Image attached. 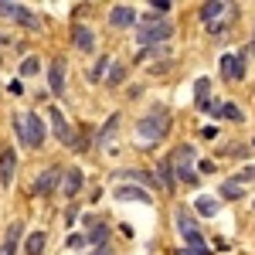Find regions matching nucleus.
Listing matches in <instances>:
<instances>
[{
    "label": "nucleus",
    "instance_id": "f257e3e1",
    "mask_svg": "<svg viewBox=\"0 0 255 255\" xmlns=\"http://www.w3.org/2000/svg\"><path fill=\"white\" fill-rule=\"evenodd\" d=\"M167 129H170V116H167V109H153V113H146V116L136 123V133L143 139V146H150V143H157V139L167 136Z\"/></svg>",
    "mask_w": 255,
    "mask_h": 255
},
{
    "label": "nucleus",
    "instance_id": "f03ea898",
    "mask_svg": "<svg viewBox=\"0 0 255 255\" xmlns=\"http://www.w3.org/2000/svg\"><path fill=\"white\" fill-rule=\"evenodd\" d=\"M174 221H177V232L184 235V245H187L191 252H197V255H211V252H208V245H204V238H201V232H197L194 215H191L187 208H177V211H174Z\"/></svg>",
    "mask_w": 255,
    "mask_h": 255
},
{
    "label": "nucleus",
    "instance_id": "7ed1b4c3",
    "mask_svg": "<svg viewBox=\"0 0 255 255\" xmlns=\"http://www.w3.org/2000/svg\"><path fill=\"white\" fill-rule=\"evenodd\" d=\"M14 133L20 136V143L41 146L44 143V123H41L38 113H24V116H14Z\"/></svg>",
    "mask_w": 255,
    "mask_h": 255
},
{
    "label": "nucleus",
    "instance_id": "20e7f679",
    "mask_svg": "<svg viewBox=\"0 0 255 255\" xmlns=\"http://www.w3.org/2000/svg\"><path fill=\"white\" fill-rule=\"evenodd\" d=\"M170 34H174V27L153 14V17L139 20V34H136V38H139V44H160V41H167Z\"/></svg>",
    "mask_w": 255,
    "mask_h": 255
},
{
    "label": "nucleus",
    "instance_id": "39448f33",
    "mask_svg": "<svg viewBox=\"0 0 255 255\" xmlns=\"http://www.w3.org/2000/svg\"><path fill=\"white\" fill-rule=\"evenodd\" d=\"M170 167H174L177 180L194 184V180H197V174H194V146H180L174 157H170Z\"/></svg>",
    "mask_w": 255,
    "mask_h": 255
},
{
    "label": "nucleus",
    "instance_id": "423d86ee",
    "mask_svg": "<svg viewBox=\"0 0 255 255\" xmlns=\"http://www.w3.org/2000/svg\"><path fill=\"white\" fill-rule=\"evenodd\" d=\"M61 174H65V170H61L58 163L44 167V170L38 174V184H34V194H38V197H48L51 191H55V187H58V177H61Z\"/></svg>",
    "mask_w": 255,
    "mask_h": 255
},
{
    "label": "nucleus",
    "instance_id": "0eeeda50",
    "mask_svg": "<svg viewBox=\"0 0 255 255\" xmlns=\"http://www.w3.org/2000/svg\"><path fill=\"white\" fill-rule=\"evenodd\" d=\"M221 75H225L228 82H242V79H245V55L228 51V55L221 58Z\"/></svg>",
    "mask_w": 255,
    "mask_h": 255
},
{
    "label": "nucleus",
    "instance_id": "6e6552de",
    "mask_svg": "<svg viewBox=\"0 0 255 255\" xmlns=\"http://www.w3.org/2000/svg\"><path fill=\"white\" fill-rule=\"evenodd\" d=\"M0 17H10V20H17V24H24V27H38V17L27 14L20 3H10V0H0Z\"/></svg>",
    "mask_w": 255,
    "mask_h": 255
},
{
    "label": "nucleus",
    "instance_id": "1a4fd4ad",
    "mask_svg": "<svg viewBox=\"0 0 255 255\" xmlns=\"http://www.w3.org/2000/svg\"><path fill=\"white\" fill-rule=\"evenodd\" d=\"M48 119H51V133H55V139L65 143V146H75V136H72L68 123H65V116H61V109H48Z\"/></svg>",
    "mask_w": 255,
    "mask_h": 255
},
{
    "label": "nucleus",
    "instance_id": "9d476101",
    "mask_svg": "<svg viewBox=\"0 0 255 255\" xmlns=\"http://www.w3.org/2000/svg\"><path fill=\"white\" fill-rule=\"evenodd\" d=\"M14 174H17V153H14L10 146H3V150H0V184L10 187V184H14Z\"/></svg>",
    "mask_w": 255,
    "mask_h": 255
},
{
    "label": "nucleus",
    "instance_id": "9b49d317",
    "mask_svg": "<svg viewBox=\"0 0 255 255\" xmlns=\"http://www.w3.org/2000/svg\"><path fill=\"white\" fill-rule=\"evenodd\" d=\"M48 85H51V96H65V58H51V65H48Z\"/></svg>",
    "mask_w": 255,
    "mask_h": 255
},
{
    "label": "nucleus",
    "instance_id": "f8f14e48",
    "mask_svg": "<svg viewBox=\"0 0 255 255\" xmlns=\"http://www.w3.org/2000/svg\"><path fill=\"white\" fill-rule=\"evenodd\" d=\"M109 24L119 27V31H126V27H133V24H136V10H133V7H126V3H116V7L109 10Z\"/></svg>",
    "mask_w": 255,
    "mask_h": 255
},
{
    "label": "nucleus",
    "instance_id": "ddd939ff",
    "mask_svg": "<svg viewBox=\"0 0 255 255\" xmlns=\"http://www.w3.org/2000/svg\"><path fill=\"white\" fill-rule=\"evenodd\" d=\"M116 197H119V201H139V204H150V201H153L146 187H129V184L116 187Z\"/></svg>",
    "mask_w": 255,
    "mask_h": 255
},
{
    "label": "nucleus",
    "instance_id": "4468645a",
    "mask_svg": "<svg viewBox=\"0 0 255 255\" xmlns=\"http://www.w3.org/2000/svg\"><path fill=\"white\" fill-rule=\"evenodd\" d=\"M72 41H75V48H79V51H85V55L96 48V38H92V31H89L85 24H75V31H72Z\"/></svg>",
    "mask_w": 255,
    "mask_h": 255
},
{
    "label": "nucleus",
    "instance_id": "2eb2a0df",
    "mask_svg": "<svg viewBox=\"0 0 255 255\" xmlns=\"http://www.w3.org/2000/svg\"><path fill=\"white\" fill-rule=\"evenodd\" d=\"M82 180H85V177H82V170H65V184H61V194L65 197H75L82 191Z\"/></svg>",
    "mask_w": 255,
    "mask_h": 255
},
{
    "label": "nucleus",
    "instance_id": "dca6fc26",
    "mask_svg": "<svg viewBox=\"0 0 255 255\" xmlns=\"http://www.w3.org/2000/svg\"><path fill=\"white\" fill-rule=\"evenodd\" d=\"M17 238H20V221H14V225L7 228V238H3V245H0V255H17Z\"/></svg>",
    "mask_w": 255,
    "mask_h": 255
},
{
    "label": "nucleus",
    "instance_id": "f3484780",
    "mask_svg": "<svg viewBox=\"0 0 255 255\" xmlns=\"http://www.w3.org/2000/svg\"><path fill=\"white\" fill-rule=\"evenodd\" d=\"M44 245H48V235H44V232H31L27 242H24V252H27V255H41V252H44Z\"/></svg>",
    "mask_w": 255,
    "mask_h": 255
},
{
    "label": "nucleus",
    "instance_id": "a211bd4d",
    "mask_svg": "<svg viewBox=\"0 0 255 255\" xmlns=\"http://www.w3.org/2000/svg\"><path fill=\"white\" fill-rule=\"evenodd\" d=\"M170 170H174L170 160H160V163H157V180H160L163 191H174V177H170Z\"/></svg>",
    "mask_w": 255,
    "mask_h": 255
},
{
    "label": "nucleus",
    "instance_id": "6ab92c4d",
    "mask_svg": "<svg viewBox=\"0 0 255 255\" xmlns=\"http://www.w3.org/2000/svg\"><path fill=\"white\" fill-rule=\"evenodd\" d=\"M225 7H228V3H221V0L204 3V7H201V20H208V24H211L215 17H221V14H225Z\"/></svg>",
    "mask_w": 255,
    "mask_h": 255
},
{
    "label": "nucleus",
    "instance_id": "aec40b11",
    "mask_svg": "<svg viewBox=\"0 0 255 255\" xmlns=\"http://www.w3.org/2000/svg\"><path fill=\"white\" fill-rule=\"evenodd\" d=\"M221 197H228V201H238V197H245V187H242L238 180H225V184H221Z\"/></svg>",
    "mask_w": 255,
    "mask_h": 255
},
{
    "label": "nucleus",
    "instance_id": "412c9836",
    "mask_svg": "<svg viewBox=\"0 0 255 255\" xmlns=\"http://www.w3.org/2000/svg\"><path fill=\"white\" fill-rule=\"evenodd\" d=\"M106 235H109V228H106L102 221H92V228H89V242L102 249V242H106Z\"/></svg>",
    "mask_w": 255,
    "mask_h": 255
},
{
    "label": "nucleus",
    "instance_id": "4be33fe9",
    "mask_svg": "<svg viewBox=\"0 0 255 255\" xmlns=\"http://www.w3.org/2000/svg\"><path fill=\"white\" fill-rule=\"evenodd\" d=\"M197 211H201L204 218H215L218 215V201L215 197H197Z\"/></svg>",
    "mask_w": 255,
    "mask_h": 255
},
{
    "label": "nucleus",
    "instance_id": "5701e85b",
    "mask_svg": "<svg viewBox=\"0 0 255 255\" xmlns=\"http://www.w3.org/2000/svg\"><path fill=\"white\" fill-rule=\"evenodd\" d=\"M221 116H225V119H232V123H242V119H245V113L238 109L235 102H221Z\"/></svg>",
    "mask_w": 255,
    "mask_h": 255
},
{
    "label": "nucleus",
    "instance_id": "b1692460",
    "mask_svg": "<svg viewBox=\"0 0 255 255\" xmlns=\"http://www.w3.org/2000/svg\"><path fill=\"white\" fill-rule=\"evenodd\" d=\"M123 75H126V65L116 61V65H113V72H109V79H106V85H109V89H116L119 82H123Z\"/></svg>",
    "mask_w": 255,
    "mask_h": 255
},
{
    "label": "nucleus",
    "instance_id": "393cba45",
    "mask_svg": "<svg viewBox=\"0 0 255 255\" xmlns=\"http://www.w3.org/2000/svg\"><path fill=\"white\" fill-rule=\"evenodd\" d=\"M208 89H211V82L197 79V106H201V109H208Z\"/></svg>",
    "mask_w": 255,
    "mask_h": 255
},
{
    "label": "nucleus",
    "instance_id": "a878e982",
    "mask_svg": "<svg viewBox=\"0 0 255 255\" xmlns=\"http://www.w3.org/2000/svg\"><path fill=\"white\" fill-rule=\"evenodd\" d=\"M38 72H41V58H27L20 65V75H24V79H31V75H38Z\"/></svg>",
    "mask_w": 255,
    "mask_h": 255
},
{
    "label": "nucleus",
    "instance_id": "bb28decb",
    "mask_svg": "<svg viewBox=\"0 0 255 255\" xmlns=\"http://www.w3.org/2000/svg\"><path fill=\"white\" fill-rule=\"evenodd\" d=\"M150 7H153V14H167L170 10V0H153Z\"/></svg>",
    "mask_w": 255,
    "mask_h": 255
},
{
    "label": "nucleus",
    "instance_id": "cd10ccee",
    "mask_svg": "<svg viewBox=\"0 0 255 255\" xmlns=\"http://www.w3.org/2000/svg\"><path fill=\"white\" fill-rule=\"evenodd\" d=\"M65 245H68V249H82V245H85V235H68Z\"/></svg>",
    "mask_w": 255,
    "mask_h": 255
},
{
    "label": "nucleus",
    "instance_id": "c85d7f7f",
    "mask_svg": "<svg viewBox=\"0 0 255 255\" xmlns=\"http://www.w3.org/2000/svg\"><path fill=\"white\" fill-rule=\"evenodd\" d=\"M177 255H197V252H191V249H180V252H177Z\"/></svg>",
    "mask_w": 255,
    "mask_h": 255
},
{
    "label": "nucleus",
    "instance_id": "c756f323",
    "mask_svg": "<svg viewBox=\"0 0 255 255\" xmlns=\"http://www.w3.org/2000/svg\"><path fill=\"white\" fill-rule=\"evenodd\" d=\"M3 41H7V38H3V34H0V44H3Z\"/></svg>",
    "mask_w": 255,
    "mask_h": 255
},
{
    "label": "nucleus",
    "instance_id": "7c9ffc66",
    "mask_svg": "<svg viewBox=\"0 0 255 255\" xmlns=\"http://www.w3.org/2000/svg\"><path fill=\"white\" fill-rule=\"evenodd\" d=\"M252 48H255V41H252Z\"/></svg>",
    "mask_w": 255,
    "mask_h": 255
}]
</instances>
